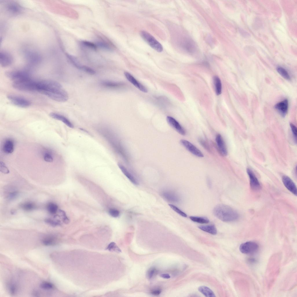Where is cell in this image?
<instances>
[{
    "label": "cell",
    "instance_id": "2e32d148",
    "mask_svg": "<svg viewBox=\"0 0 297 297\" xmlns=\"http://www.w3.org/2000/svg\"><path fill=\"white\" fill-rule=\"evenodd\" d=\"M124 75L127 79L140 91L144 93L147 92L148 90L147 88L138 81L130 73L125 72L124 73Z\"/></svg>",
    "mask_w": 297,
    "mask_h": 297
},
{
    "label": "cell",
    "instance_id": "ac0fdd59",
    "mask_svg": "<svg viewBox=\"0 0 297 297\" xmlns=\"http://www.w3.org/2000/svg\"><path fill=\"white\" fill-rule=\"evenodd\" d=\"M52 118L62 122L70 128H73V125L70 120L64 116L60 114L51 113L49 115Z\"/></svg>",
    "mask_w": 297,
    "mask_h": 297
},
{
    "label": "cell",
    "instance_id": "60d3db41",
    "mask_svg": "<svg viewBox=\"0 0 297 297\" xmlns=\"http://www.w3.org/2000/svg\"><path fill=\"white\" fill-rule=\"evenodd\" d=\"M97 46L101 48L108 50H111V47L108 44L103 42H99L97 44Z\"/></svg>",
    "mask_w": 297,
    "mask_h": 297
},
{
    "label": "cell",
    "instance_id": "484cf974",
    "mask_svg": "<svg viewBox=\"0 0 297 297\" xmlns=\"http://www.w3.org/2000/svg\"><path fill=\"white\" fill-rule=\"evenodd\" d=\"M198 290L206 297H214L215 296L213 291L207 287L200 286L198 288Z\"/></svg>",
    "mask_w": 297,
    "mask_h": 297
},
{
    "label": "cell",
    "instance_id": "7dc6e473",
    "mask_svg": "<svg viewBox=\"0 0 297 297\" xmlns=\"http://www.w3.org/2000/svg\"><path fill=\"white\" fill-rule=\"evenodd\" d=\"M161 292V291L160 289H156L153 290L151 292V294L155 296H157L159 295Z\"/></svg>",
    "mask_w": 297,
    "mask_h": 297
},
{
    "label": "cell",
    "instance_id": "8fae6325",
    "mask_svg": "<svg viewBox=\"0 0 297 297\" xmlns=\"http://www.w3.org/2000/svg\"><path fill=\"white\" fill-rule=\"evenodd\" d=\"M166 120L169 124L180 134L182 135H185L186 132L185 129L174 118L168 116L166 117Z\"/></svg>",
    "mask_w": 297,
    "mask_h": 297
},
{
    "label": "cell",
    "instance_id": "3957f363",
    "mask_svg": "<svg viewBox=\"0 0 297 297\" xmlns=\"http://www.w3.org/2000/svg\"><path fill=\"white\" fill-rule=\"evenodd\" d=\"M37 81L30 78L21 81L14 82L12 86L15 88L22 91H37Z\"/></svg>",
    "mask_w": 297,
    "mask_h": 297
},
{
    "label": "cell",
    "instance_id": "1f68e13d",
    "mask_svg": "<svg viewBox=\"0 0 297 297\" xmlns=\"http://www.w3.org/2000/svg\"><path fill=\"white\" fill-rule=\"evenodd\" d=\"M169 206L174 211L180 215L184 217H187V215L176 206L171 204H169Z\"/></svg>",
    "mask_w": 297,
    "mask_h": 297
},
{
    "label": "cell",
    "instance_id": "ffe728a7",
    "mask_svg": "<svg viewBox=\"0 0 297 297\" xmlns=\"http://www.w3.org/2000/svg\"><path fill=\"white\" fill-rule=\"evenodd\" d=\"M118 166L123 173L132 183L135 185L138 184V182L137 180L123 165L120 163H119Z\"/></svg>",
    "mask_w": 297,
    "mask_h": 297
},
{
    "label": "cell",
    "instance_id": "681fc988",
    "mask_svg": "<svg viewBox=\"0 0 297 297\" xmlns=\"http://www.w3.org/2000/svg\"><path fill=\"white\" fill-rule=\"evenodd\" d=\"M248 261L249 262L252 263L255 262L256 261V260L253 258H249L248 259Z\"/></svg>",
    "mask_w": 297,
    "mask_h": 297
},
{
    "label": "cell",
    "instance_id": "f1b7e54d",
    "mask_svg": "<svg viewBox=\"0 0 297 297\" xmlns=\"http://www.w3.org/2000/svg\"><path fill=\"white\" fill-rule=\"evenodd\" d=\"M189 218L192 221L201 224H207L209 222V220L206 217L191 216Z\"/></svg>",
    "mask_w": 297,
    "mask_h": 297
},
{
    "label": "cell",
    "instance_id": "d4e9b609",
    "mask_svg": "<svg viewBox=\"0 0 297 297\" xmlns=\"http://www.w3.org/2000/svg\"><path fill=\"white\" fill-rule=\"evenodd\" d=\"M215 92L217 95H220L222 93V85L220 78L217 76H214L213 78Z\"/></svg>",
    "mask_w": 297,
    "mask_h": 297
},
{
    "label": "cell",
    "instance_id": "4316f807",
    "mask_svg": "<svg viewBox=\"0 0 297 297\" xmlns=\"http://www.w3.org/2000/svg\"><path fill=\"white\" fill-rule=\"evenodd\" d=\"M56 215L54 216L53 218H48L45 219L44 221L47 224L53 227L59 226L61 224V221L56 218Z\"/></svg>",
    "mask_w": 297,
    "mask_h": 297
},
{
    "label": "cell",
    "instance_id": "7bdbcfd3",
    "mask_svg": "<svg viewBox=\"0 0 297 297\" xmlns=\"http://www.w3.org/2000/svg\"><path fill=\"white\" fill-rule=\"evenodd\" d=\"M156 272V269L154 267L150 268L148 270L147 276L148 278H151Z\"/></svg>",
    "mask_w": 297,
    "mask_h": 297
},
{
    "label": "cell",
    "instance_id": "8992f818",
    "mask_svg": "<svg viewBox=\"0 0 297 297\" xmlns=\"http://www.w3.org/2000/svg\"><path fill=\"white\" fill-rule=\"evenodd\" d=\"M259 249V246L253 241H247L242 243L239 247L240 252L246 254H253L257 252Z\"/></svg>",
    "mask_w": 297,
    "mask_h": 297
},
{
    "label": "cell",
    "instance_id": "ee69618b",
    "mask_svg": "<svg viewBox=\"0 0 297 297\" xmlns=\"http://www.w3.org/2000/svg\"><path fill=\"white\" fill-rule=\"evenodd\" d=\"M82 44L85 46L93 49H96L97 46L94 44L87 41H84L82 42Z\"/></svg>",
    "mask_w": 297,
    "mask_h": 297
},
{
    "label": "cell",
    "instance_id": "7c38bea8",
    "mask_svg": "<svg viewBox=\"0 0 297 297\" xmlns=\"http://www.w3.org/2000/svg\"><path fill=\"white\" fill-rule=\"evenodd\" d=\"M282 182L287 189L294 194L296 196L297 188L295 183L292 180L286 175L282 177Z\"/></svg>",
    "mask_w": 297,
    "mask_h": 297
},
{
    "label": "cell",
    "instance_id": "cb8c5ba5",
    "mask_svg": "<svg viewBox=\"0 0 297 297\" xmlns=\"http://www.w3.org/2000/svg\"><path fill=\"white\" fill-rule=\"evenodd\" d=\"M198 227L201 230L212 235H215L217 234V229L213 225H201Z\"/></svg>",
    "mask_w": 297,
    "mask_h": 297
},
{
    "label": "cell",
    "instance_id": "f546056e",
    "mask_svg": "<svg viewBox=\"0 0 297 297\" xmlns=\"http://www.w3.org/2000/svg\"><path fill=\"white\" fill-rule=\"evenodd\" d=\"M277 70L283 78L287 80H290V76L288 72L285 68L281 67H278L277 68Z\"/></svg>",
    "mask_w": 297,
    "mask_h": 297
},
{
    "label": "cell",
    "instance_id": "30bf717a",
    "mask_svg": "<svg viewBox=\"0 0 297 297\" xmlns=\"http://www.w3.org/2000/svg\"><path fill=\"white\" fill-rule=\"evenodd\" d=\"M247 171L249 178L250 185L251 189L253 190H259L261 186L257 178L253 171L250 169H247Z\"/></svg>",
    "mask_w": 297,
    "mask_h": 297
},
{
    "label": "cell",
    "instance_id": "9c48e42d",
    "mask_svg": "<svg viewBox=\"0 0 297 297\" xmlns=\"http://www.w3.org/2000/svg\"><path fill=\"white\" fill-rule=\"evenodd\" d=\"M181 144L188 151L195 155L202 157L204 156L202 153L195 146L189 141L185 140L180 141Z\"/></svg>",
    "mask_w": 297,
    "mask_h": 297
},
{
    "label": "cell",
    "instance_id": "d590c367",
    "mask_svg": "<svg viewBox=\"0 0 297 297\" xmlns=\"http://www.w3.org/2000/svg\"><path fill=\"white\" fill-rule=\"evenodd\" d=\"M19 192L17 191L14 190L10 191L8 194L7 198L10 200L15 198L18 196Z\"/></svg>",
    "mask_w": 297,
    "mask_h": 297
},
{
    "label": "cell",
    "instance_id": "603a6c76",
    "mask_svg": "<svg viewBox=\"0 0 297 297\" xmlns=\"http://www.w3.org/2000/svg\"><path fill=\"white\" fill-rule=\"evenodd\" d=\"M101 84L104 87L110 88H119L123 85V84L110 81L104 80L101 82Z\"/></svg>",
    "mask_w": 297,
    "mask_h": 297
},
{
    "label": "cell",
    "instance_id": "e575fe53",
    "mask_svg": "<svg viewBox=\"0 0 297 297\" xmlns=\"http://www.w3.org/2000/svg\"><path fill=\"white\" fill-rule=\"evenodd\" d=\"M40 286L42 289L46 290L51 289L54 287V285L48 282H42Z\"/></svg>",
    "mask_w": 297,
    "mask_h": 297
},
{
    "label": "cell",
    "instance_id": "4dcf8cb0",
    "mask_svg": "<svg viewBox=\"0 0 297 297\" xmlns=\"http://www.w3.org/2000/svg\"><path fill=\"white\" fill-rule=\"evenodd\" d=\"M21 207L25 211H30L34 209L35 206L32 202H28L22 204L21 205Z\"/></svg>",
    "mask_w": 297,
    "mask_h": 297
},
{
    "label": "cell",
    "instance_id": "4fadbf2b",
    "mask_svg": "<svg viewBox=\"0 0 297 297\" xmlns=\"http://www.w3.org/2000/svg\"><path fill=\"white\" fill-rule=\"evenodd\" d=\"M216 142L220 153L223 156H226L228 151L225 143L221 135H217L215 138Z\"/></svg>",
    "mask_w": 297,
    "mask_h": 297
},
{
    "label": "cell",
    "instance_id": "ba28073f",
    "mask_svg": "<svg viewBox=\"0 0 297 297\" xmlns=\"http://www.w3.org/2000/svg\"><path fill=\"white\" fill-rule=\"evenodd\" d=\"M7 98L13 104L20 107L27 108L30 105L29 101L22 97L11 95Z\"/></svg>",
    "mask_w": 297,
    "mask_h": 297
},
{
    "label": "cell",
    "instance_id": "f6af8a7d",
    "mask_svg": "<svg viewBox=\"0 0 297 297\" xmlns=\"http://www.w3.org/2000/svg\"><path fill=\"white\" fill-rule=\"evenodd\" d=\"M10 292L12 294H14L16 292V285L13 284L10 285L9 287Z\"/></svg>",
    "mask_w": 297,
    "mask_h": 297
},
{
    "label": "cell",
    "instance_id": "bcb514c9",
    "mask_svg": "<svg viewBox=\"0 0 297 297\" xmlns=\"http://www.w3.org/2000/svg\"><path fill=\"white\" fill-rule=\"evenodd\" d=\"M199 141L200 144L203 146L208 150H209L210 148L209 146L208 145L207 142H206L204 140L200 139Z\"/></svg>",
    "mask_w": 297,
    "mask_h": 297
},
{
    "label": "cell",
    "instance_id": "277c9868",
    "mask_svg": "<svg viewBox=\"0 0 297 297\" xmlns=\"http://www.w3.org/2000/svg\"><path fill=\"white\" fill-rule=\"evenodd\" d=\"M140 34L142 39L153 49L158 52L163 50L162 45L153 36L147 32L142 30Z\"/></svg>",
    "mask_w": 297,
    "mask_h": 297
},
{
    "label": "cell",
    "instance_id": "5b68a950",
    "mask_svg": "<svg viewBox=\"0 0 297 297\" xmlns=\"http://www.w3.org/2000/svg\"><path fill=\"white\" fill-rule=\"evenodd\" d=\"M6 76L14 82L21 81L30 78L29 73L25 70H14L6 72Z\"/></svg>",
    "mask_w": 297,
    "mask_h": 297
},
{
    "label": "cell",
    "instance_id": "7a4b0ae2",
    "mask_svg": "<svg viewBox=\"0 0 297 297\" xmlns=\"http://www.w3.org/2000/svg\"><path fill=\"white\" fill-rule=\"evenodd\" d=\"M55 101L64 102L68 99V93L62 87L53 88L42 92L41 93Z\"/></svg>",
    "mask_w": 297,
    "mask_h": 297
},
{
    "label": "cell",
    "instance_id": "44dd1931",
    "mask_svg": "<svg viewBox=\"0 0 297 297\" xmlns=\"http://www.w3.org/2000/svg\"><path fill=\"white\" fill-rule=\"evenodd\" d=\"M14 143L13 141L8 139L5 142L3 146V150L7 154H11L14 151Z\"/></svg>",
    "mask_w": 297,
    "mask_h": 297
},
{
    "label": "cell",
    "instance_id": "c3c4849f",
    "mask_svg": "<svg viewBox=\"0 0 297 297\" xmlns=\"http://www.w3.org/2000/svg\"><path fill=\"white\" fill-rule=\"evenodd\" d=\"M160 276L162 278L165 279H169L170 278V276L168 274H163L160 275Z\"/></svg>",
    "mask_w": 297,
    "mask_h": 297
},
{
    "label": "cell",
    "instance_id": "6da1fadb",
    "mask_svg": "<svg viewBox=\"0 0 297 297\" xmlns=\"http://www.w3.org/2000/svg\"><path fill=\"white\" fill-rule=\"evenodd\" d=\"M214 215L224 222H231L237 220L239 214L235 209L230 206L223 204L216 206L213 210Z\"/></svg>",
    "mask_w": 297,
    "mask_h": 297
},
{
    "label": "cell",
    "instance_id": "52a82bcc",
    "mask_svg": "<svg viewBox=\"0 0 297 297\" xmlns=\"http://www.w3.org/2000/svg\"><path fill=\"white\" fill-rule=\"evenodd\" d=\"M25 56L27 62L31 65H37L41 61V57L37 52L32 50L25 51Z\"/></svg>",
    "mask_w": 297,
    "mask_h": 297
},
{
    "label": "cell",
    "instance_id": "836d02e7",
    "mask_svg": "<svg viewBox=\"0 0 297 297\" xmlns=\"http://www.w3.org/2000/svg\"><path fill=\"white\" fill-rule=\"evenodd\" d=\"M107 249L109 251H113L117 252H121V250L114 242L111 243L108 246Z\"/></svg>",
    "mask_w": 297,
    "mask_h": 297
},
{
    "label": "cell",
    "instance_id": "f35d334b",
    "mask_svg": "<svg viewBox=\"0 0 297 297\" xmlns=\"http://www.w3.org/2000/svg\"><path fill=\"white\" fill-rule=\"evenodd\" d=\"M81 70L91 75H94L96 72L92 68L86 66H82Z\"/></svg>",
    "mask_w": 297,
    "mask_h": 297
},
{
    "label": "cell",
    "instance_id": "b9f144b4",
    "mask_svg": "<svg viewBox=\"0 0 297 297\" xmlns=\"http://www.w3.org/2000/svg\"><path fill=\"white\" fill-rule=\"evenodd\" d=\"M291 128L294 137L295 141L296 142L297 128L296 126L291 123L290 124Z\"/></svg>",
    "mask_w": 297,
    "mask_h": 297
},
{
    "label": "cell",
    "instance_id": "e0dca14e",
    "mask_svg": "<svg viewBox=\"0 0 297 297\" xmlns=\"http://www.w3.org/2000/svg\"><path fill=\"white\" fill-rule=\"evenodd\" d=\"M162 194L165 199L170 202H178L180 200L179 196L176 193L171 191L165 190Z\"/></svg>",
    "mask_w": 297,
    "mask_h": 297
},
{
    "label": "cell",
    "instance_id": "ab89813d",
    "mask_svg": "<svg viewBox=\"0 0 297 297\" xmlns=\"http://www.w3.org/2000/svg\"><path fill=\"white\" fill-rule=\"evenodd\" d=\"M43 158L44 160L48 162H52L53 160L52 155L48 152H46L44 154Z\"/></svg>",
    "mask_w": 297,
    "mask_h": 297
},
{
    "label": "cell",
    "instance_id": "9a60e30c",
    "mask_svg": "<svg viewBox=\"0 0 297 297\" xmlns=\"http://www.w3.org/2000/svg\"><path fill=\"white\" fill-rule=\"evenodd\" d=\"M13 58L9 53L1 52L0 53V64L2 67H6L11 64L13 62Z\"/></svg>",
    "mask_w": 297,
    "mask_h": 297
},
{
    "label": "cell",
    "instance_id": "d6986e66",
    "mask_svg": "<svg viewBox=\"0 0 297 297\" xmlns=\"http://www.w3.org/2000/svg\"><path fill=\"white\" fill-rule=\"evenodd\" d=\"M7 10L13 14L19 13L22 10L21 8L17 3L11 2L7 4L6 6Z\"/></svg>",
    "mask_w": 297,
    "mask_h": 297
},
{
    "label": "cell",
    "instance_id": "7402d4cb",
    "mask_svg": "<svg viewBox=\"0 0 297 297\" xmlns=\"http://www.w3.org/2000/svg\"><path fill=\"white\" fill-rule=\"evenodd\" d=\"M57 241L56 237L54 235H48L44 237L42 239V243L45 245L50 246L55 244Z\"/></svg>",
    "mask_w": 297,
    "mask_h": 297
},
{
    "label": "cell",
    "instance_id": "5bb4252c",
    "mask_svg": "<svg viewBox=\"0 0 297 297\" xmlns=\"http://www.w3.org/2000/svg\"><path fill=\"white\" fill-rule=\"evenodd\" d=\"M288 107V102L286 99L277 103L274 106L275 109L282 117H285L287 114Z\"/></svg>",
    "mask_w": 297,
    "mask_h": 297
},
{
    "label": "cell",
    "instance_id": "83f0119b",
    "mask_svg": "<svg viewBox=\"0 0 297 297\" xmlns=\"http://www.w3.org/2000/svg\"><path fill=\"white\" fill-rule=\"evenodd\" d=\"M46 209L49 213L51 215H54L58 211V207L56 204L50 202L47 204Z\"/></svg>",
    "mask_w": 297,
    "mask_h": 297
},
{
    "label": "cell",
    "instance_id": "8d00e7d4",
    "mask_svg": "<svg viewBox=\"0 0 297 297\" xmlns=\"http://www.w3.org/2000/svg\"><path fill=\"white\" fill-rule=\"evenodd\" d=\"M108 213L110 215L115 218L118 217L120 215L119 211L114 208L110 209L109 210Z\"/></svg>",
    "mask_w": 297,
    "mask_h": 297
},
{
    "label": "cell",
    "instance_id": "74e56055",
    "mask_svg": "<svg viewBox=\"0 0 297 297\" xmlns=\"http://www.w3.org/2000/svg\"><path fill=\"white\" fill-rule=\"evenodd\" d=\"M0 171L4 174H8L9 173V171L5 163L2 161H1L0 163Z\"/></svg>",
    "mask_w": 297,
    "mask_h": 297
},
{
    "label": "cell",
    "instance_id": "d6a6232c",
    "mask_svg": "<svg viewBox=\"0 0 297 297\" xmlns=\"http://www.w3.org/2000/svg\"><path fill=\"white\" fill-rule=\"evenodd\" d=\"M68 57L71 63L76 68L81 70L82 66L80 64L79 62L76 59L72 57H71L70 56H68Z\"/></svg>",
    "mask_w": 297,
    "mask_h": 297
}]
</instances>
